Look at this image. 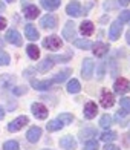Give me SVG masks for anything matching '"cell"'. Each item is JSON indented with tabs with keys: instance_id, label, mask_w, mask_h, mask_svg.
Here are the masks:
<instances>
[{
	"instance_id": "1",
	"label": "cell",
	"mask_w": 130,
	"mask_h": 150,
	"mask_svg": "<svg viewBox=\"0 0 130 150\" xmlns=\"http://www.w3.org/2000/svg\"><path fill=\"white\" fill-rule=\"evenodd\" d=\"M93 69H95V63L92 61V58H84L83 61V67H81V75L84 80H90L93 75Z\"/></svg>"
},
{
	"instance_id": "2",
	"label": "cell",
	"mask_w": 130,
	"mask_h": 150,
	"mask_svg": "<svg viewBox=\"0 0 130 150\" xmlns=\"http://www.w3.org/2000/svg\"><path fill=\"white\" fill-rule=\"evenodd\" d=\"M113 89H115V92L116 93H119V95H122V93H127L129 91H130V81L127 80V78H118L115 81V84H113Z\"/></svg>"
},
{
	"instance_id": "3",
	"label": "cell",
	"mask_w": 130,
	"mask_h": 150,
	"mask_svg": "<svg viewBox=\"0 0 130 150\" xmlns=\"http://www.w3.org/2000/svg\"><path fill=\"white\" fill-rule=\"evenodd\" d=\"M61 45H63V43H61L60 37H57V35H51V37H47L45 42H43V46L47 47V49H51V51H57V49H60Z\"/></svg>"
},
{
	"instance_id": "4",
	"label": "cell",
	"mask_w": 130,
	"mask_h": 150,
	"mask_svg": "<svg viewBox=\"0 0 130 150\" xmlns=\"http://www.w3.org/2000/svg\"><path fill=\"white\" fill-rule=\"evenodd\" d=\"M29 122V120H28V117H18V118H16L12 122H9V126H8V130L9 132H17V130H20L23 126H26Z\"/></svg>"
},
{
	"instance_id": "5",
	"label": "cell",
	"mask_w": 130,
	"mask_h": 150,
	"mask_svg": "<svg viewBox=\"0 0 130 150\" xmlns=\"http://www.w3.org/2000/svg\"><path fill=\"white\" fill-rule=\"evenodd\" d=\"M32 113H34V117L38 118V120H46L47 118V109L43 106V104H40V103H34L32 104Z\"/></svg>"
},
{
	"instance_id": "6",
	"label": "cell",
	"mask_w": 130,
	"mask_h": 150,
	"mask_svg": "<svg viewBox=\"0 0 130 150\" xmlns=\"http://www.w3.org/2000/svg\"><path fill=\"white\" fill-rule=\"evenodd\" d=\"M63 37L67 40V42H73L77 38V31H75V25L72 22H67L64 29H63Z\"/></svg>"
},
{
	"instance_id": "7",
	"label": "cell",
	"mask_w": 130,
	"mask_h": 150,
	"mask_svg": "<svg viewBox=\"0 0 130 150\" xmlns=\"http://www.w3.org/2000/svg\"><path fill=\"white\" fill-rule=\"evenodd\" d=\"M6 42H9L12 45H16V46H22L23 43V40H22V35L16 31V29H9L8 32H6Z\"/></svg>"
},
{
	"instance_id": "8",
	"label": "cell",
	"mask_w": 130,
	"mask_h": 150,
	"mask_svg": "<svg viewBox=\"0 0 130 150\" xmlns=\"http://www.w3.org/2000/svg\"><path fill=\"white\" fill-rule=\"evenodd\" d=\"M121 29H122V26H121V22L119 20H116V22H113L110 25V29H109V37H110V40H118V37L121 35Z\"/></svg>"
},
{
	"instance_id": "9",
	"label": "cell",
	"mask_w": 130,
	"mask_h": 150,
	"mask_svg": "<svg viewBox=\"0 0 130 150\" xmlns=\"http://www.w3.org/2000/svg\"><path fill=\"white\" fill-rule=\"evenodd\" d=\"M60 146L64 150H75L77 149V141H75L71 135H67V136H63V138L60 139Z\"/></svg>"
},
{
	"instance_id": "10",
	"label": "cell",
	"mask_w": 130,
	"mask_h": 150,
	"mask_svg": "<svg viewBox=\"0 0 130 150\" xmlns=\"http://www.w3.org/2000/svg\"><path fill=\"white\" fill-rule=\"evenodd\" d=\"M113 104H115V97H113V93L104 91V92L101 93V106L106 107V109H109V107H112Z\"/></svg>"
},
{
	"instance_id": "11",
	"label": "cell",
	"mask_w": 130,
	"mask_h": 150,
	"mask_svg": "<svg viewBox=\"0 0 130 150\" xmlns=\"http://www.w3.org/2000/svg\"><path fill=\"white\" fill-rule=\"evenodd\" d=\"M40 25H42L43 28H46V29H54L57 26V18H55V16L47 14V16H45L42 20H40Z\"/></svg>"
},
{
	"instance_id": "12",
	"label": "cell",
	"mask_w": 130,
	"mask_h": 150,
	"mask_svg": "<svg viewBox=\"0 0 130 150\" xmlns=\"http://www.w3.org/2000/svg\"><path fill=\"white\" fill-rule=\"evenodd\" d=\"M97 112H98V107H97V104H95L93 101L86 103V106H84V117L87 120L95 118V117H97Z\"/></svg>"
},
{
	"instance_id": "13",
	"label": "cell",
	"mask_w": 130,
	"mask_h": 150,
	"mask_svg": "<svg viewBox=\"0 0 130 150\" xmlns=\"http://www.w3.org/2000/svg\"><path fill=\"white\" fill-rule=\"evenodd\" d=\"M16 83V78L11 75H0V91L5 89H11Z\"/></svg>"
},
{
	"instance_id": "14",
	"label": "cell",
	"mask_w": 130,
	"mask_h": 150,
	"mask_svg": "<svg viewBox=\"0 0 130 150\" xmlns=\"http://www.w3.org/2000/svg\"><path fill=\"white\" fill-rule=\"evenodd\" d=\"M40 136H42V129L35 127V126L31 127L29 130H28V133H26V138H28L29 142H37L40 139Z\"/></svg>"
},
{
	"instance_id": "15",
	"label": "cell",
	"mask_w": 130,
	"mask_h": 150,
	"mask_svg": "<svg viewBox=\"0 0 130 150\" xmlns=\"http://www.w3.org/2000/svg\"><path fill=\"white\" fill-rule=\"evenodd\" d=\"M66 12L72 17H78V16H81V5L78 2H71L66 6Z\"/></svg>"
},
{
	"instance_id": "16",
	"label": "cell",
	"mask_w": 130,
	"mask_h": 150,
	"mask_svg": "<svg viewBox=\"0 0 130 150\" xmlns=\"http://www.w3.org/2000/svg\"><path fill=\"white\" fill-rule=\"evenodd\" d=\"M25 17L28 18V20H32V18H35V17H38V14H40V9L37 8L35 5H28V6H25Z\"/></svg>"
},
{
	"instance_id": "17",
	"label": "cell",
	"mask_w": 130,
	"mask_h": 150,
	"mask_svg": "<svg viewBox=\"0 0 130 150\" xmlns=\"http://www.w3.org/2000/svg\"><path fill=\"white\" fill-rule=\"evenodd\" d=\"M25 34H26V38L31 40V42L38 40V37H40V34H38V31L35 29V26H34V25H26L25 26Z\"/></svg>"
},
{
	"instance_id": "18",
	"label": "cell",
	"mask_w": 130,
	"mask_h": 150,
	"mask_svg": "<svg viewBox=\"0 0 130 150\" xmlns=\"http://www.w3.org/2000/svg\"><path fill=\"white\" fill-rule=\"evenodd\" d=\"M32 86H34V89H37V91H47V89H51V86H52V80H43V81L34 80Z\"/></svg>"
},
{
	"instance_id": "19",
	"label": "cell",
	"mask_w": 130,
	"mask_h": 150,
	"mask_svg": "<svg viewBox=\"0 0 130 150\" xmlns=\"http://www.w3.org/2000/svg\"><path fill=\"white\" fill-rule=\"evenodd\" d=\"M80 31H81V34H83V35L90 37L92 34H93V31H95L93 23H92V22H83V23H81V26H80Z\"/></svg>"
},
{
	"instance_id": "20",
	"label": "cell",
	"mask_w": 130,
	"mask_h": 150,
	"mask_svg": "<svg viewBox=\"0 0 130 150\" xmlns=\"http://www.w3.org/2000/svg\"><path fill=\"white\" fill-rule=\"evenodd\" d=\"M107 52H109V46L106 43H97V45H93V54L97 57H102V55H106Z\"/></svg>"
},
{
	"instance_id": "21",
	"label": "cell",
	"mask_w": 130,
	"mask_h": 150,
	"mask_svg": "<svg viewBox=\"0 0 130 150\" xmlns=\"http://www.w3.org/2000/svg\"><path fill=\"white\" fill-rule=\"evenodd\" d=\"M72 74L71 69H63V71H60L58 74H55V77L52 78V83H63V81L69 77V75Z\"/></svg>"
},
{
	"instance_id": "22",
	"label": "cell",
	"mask_w": 130,
	"mask_h": 150,
	"mask_svg": "<svg viewBox=\"0 0 130 150\" xmlns=\"http://www.w3.org/2000/svg\"><path fill=\"white\" fill-rule=\"evenodd\" d=\"M60 0H42V6L47 11H54L60 6Z\"/></svg>"
},
{
	"instance_id": "23",
	"label": "cell",
	"mask_w": 130,
	"mask_h": 150,
	"mask_svg": "<svg viewBox=\"0 0 130 150\" xmlns=\"http://www.w3.org/2000/svg\"><path fill=\"white\" fill-rule=\"evenodd\" d=\"M92 136H97V130H95V129L87 127V129H84V130L80 132V139L83 141V142L87 141L89 138H92Z\"/></svg>"
},
{
	"instance_id": "24",
	"label": "cell",
	"mask_w": 130,
	"mask_h": 150,
	"mask_svg": "<svg viewBox=\"0 0 130 150\" xmlns=\"http://www.w3.org/2000/svg\"><path fill=\"white\" fill-rule=\"evenodd\" d=\"M81 91V86H80V81L72 78L69 83H67V92L69 93H78Z\"/></svg>"
},
{
	"instance_id": "25",
	"label": "cell",
	"mask_w": 130,
	"mask_h": 150,
	"mask_svg": "<svg viewBox=\"0 0 130 150\" xmlns=\"http://www.w3.org/2000/svg\"><path fill=\"white\" fill-rule=\"evenodd\" d=\"M52 66H54V63H52V58H51V57H47L46 60H43L42 63L38 64L37 69H38L40 72H46V71H49Z\"/></svg>"
},
{
	"instance_id": "26",
	"label": "cell",
	"mask_w": 130,
	"mask_h": 150,
	"mask_svg": "<svg viewBox=\"0 0 130 150\" xmlns=\"http://www.w3.org/2000/svg\"><path fill=\"white\" fill-rule=\"evenodd\" d=\"M26 52H28V55L32 58V60H37L40 57V49L35 46V45H29L26 47Z\"/></svg>"
},
{
	"instance_id": "27",
	"label": "cell",
	"mask_w": 130,
	"mask_h": 150,
	"mask_svg": "<svg viewBox=\"0 0 130 150\" xmlns=\"http://www.w3.org/2000/svg\"><path fill=\"white\" fill-rule=\"evenodd\" d=\"M115 120L119 122L121 126H126L127 122H129V118H127V112H116V115H115Z\"/></svg>"
},
{
	"instance_id": "28",
	"label": "cell",
	"mask_w": 130,
	"mask_h": 150,
	"mask_svg": "<svg viewBox=\"0 0 130 150\" xmlns=\"http://www.w3.org/2000/svg\"><path fill=\"white\" fill-rule=\"evenodd\" d=\"M46 127H47V130H49V132H55V130H60V129L63 127V124H61L58 120H54V121H49V122H47Z\"/></svg>"
},
{
	"instance_id": "29",
	"label": "cell",
	"mask_w": 130,
	"mask_h": 150,
	"mask_svg": "<svg viewBox=\"0 0 130 150\" xmlns=\"http://www.w3.org/2000/svg\"><path fill=\"white\" fill-rule=\"evenodd\" d=\"M57 120L61 122V124H71L72 120H73V117H72L71 113H60Z\"/></svg>"
},
{
	"instance_id": "30",
	"label": "cell",
	"mask_w": 130,
	"mask_h": 150,
	"mask_svg": "<svg viewBox=\"0 0 130 150\" xmlns=\"http://www.w3.org/2000/svg\"><path fill=\"white\" fill-rule=\"evenodd\" d=\"M101 139L104 141V142H112L113 139H116V133L112 132V130H109V132H104L101 135Z\"/></svg>"
},
{
	"instance_id": "31",
	"label": "cell",
	"mask_w": 130,
	"mask_h": 150,
	"mask_svg": "<svg viewBox=\"0 0 130 150\" xmlns=\"http://www.w3.org/2000/svg\"><path fill=\"white\" fill-rule=\"evenodd\" d=\"M73 43H75V46L77 47H81V49H87V47H90V46H93L89 40H73Z\"/></svg>"
},
{
	"instance_id": "32",
	"label": "cell",
	"mask_w": 130,
	"mask_h": 150,
	"mask_svg": "<svg viewBox=\"0 0 130 150\" xmlns=\"http://www.w3.org/2000/svg\"><path fill=\"white\" fill-rule=\"evenodd\" d=\"M112 124V118L109 117V115H102L101 120H100V126L101 127H104V129H109Z\"/></svg>"
},
{
	"instance_id": "33",
	"label": "cell",
	"mask_w": 130,
	"mask_h": 150,
	"mask_svg": "<svg viewBox=\"0 0 130 150\" xmlns=\"http://www.w3.org/2000/svg\"><path fill=\"white\" fill-rule=\"evenodd\" d=\"M3 150H18V142L17 141H6L3 144Z\"/></svg>"
},
{
	"instance_id": "34",
	"label": "cell",
	"mask_w": 130,
	"mask_h": 150,
	"mask_svg": "<svg viewBox=\"0 0 130 150\" xmlns=\"http://www.w3.org/2000/svg\"><path fill=\"white\" fill-rule=\"evenodd\" d=\"M9 61H11V58H9L8 54H6L5 51H0V64L6 66V64H9Z\"/></svg>"
},
{
	"instance_id": "35",
	"label": "cell",
	"mask_w": 130,
	"mask_h": 150,
	"mask_svg": "<svg viewBox=\"0 0 130 150\" xmlns=\"http://www.w3.org/2000/svg\"><path fill=\"white\" fill-rule=\"evenodd\" d=\"M84 150H98V141L90 139L84 144Z\"/></svg>"
},
{
	"instance_id": "36",
	"label": "cell",
	"mask_w": 130,
	"mask_h": 150,
	"mask_svg": "<svg viewBox=\"0 0 130 150\" xmlns=\"http://www.w3.org/2000/svg\"><path fill=\"white\" fill-rule=\"evenodd\" d=\"M119 22H121V23H130V9H127V11H124V12H121Z\"/></svg>"
},
{
	"instance_id": "37",
	"label": "cell",
	"mask_w": 130,
	"mask_h": 150,
	"mask_svg": "<svg viewBox=\"0 0 130 150\" xmlns=\"http://www.w3.org/2000/svg\"><path fill=\"white\" fill-rule=\"evenodd\" d=\"M121 107L124 109V110L129 113L130 112V98L126 97V98H121Z\"/></svg>"
},
{
	"instance_id": "38",
	"label": "cell",
	"mask_w": 130,
	"mask_h": 150,
	"mask_svg": "<svg viewBox=\"0 0 130 150\" xmlns=\"http://www.w3.org/2000/svg\"><path fill=\"white\" fill-rule=\"evenodd\" d=\"M12 92H14L16 95H23V93H26V92H28V89H26V87L23 86H20V87H14V89H12Z\"/></svg>"
},
{
	"instance_id": "39",
	"label": "cell",
	"mask_w": 130,
	"mask_h": 150,
	"mask_svg": "<svg viewBox=\"0 0 130 150\" xmlns=\"http://www.w3.org/2000/svg\"><path fill=\"white\" fill-rule=\"evenodd\" d=\"M104 150H121V149H119V147H116V146H113V144H106Z\"/></svg>"
},
{
	"instance_id": "40",
	"label": "cell",
	"mask_w": 130,
	"mask_h": 150,
	"mask_svg": "<svg viewBox=\"0 0 130 150\" xmlns=\"http://www.w3.org/2000/svg\"><path fill=\"white\" fill-rule=\"evenodd\" d=\"M5 26H6V20L3 17H0V31L5 29Z\"/></svg>"
},
{
	"instance_id": "41",
	"label": "cell",
	"mask_w": 130,
	"mask_h": 150,
	"mask_svg": "<svg viewBox=\"0 0 130 150\" xmlns=\"http://www.w3.org/2000/svg\"><path fill=\"white\" fill-rule=\"evenodd\" d=\"M130 3V0H119V5H122V6H127Z\"/></svg>"
},
{
	"instance_id": "42",
	"label": "cell",
	"mask_w": 130,
	"mask_h": 150,
	"mask_svg": "<svg viewBox=\"0 0 130 150\" xmlns=\"http://www.w3.org/2000/svg\"><path fill=\"white\" fill-rule=\"evenodd\" d=\"M3 117H5V110H3V107L0 106V120H3Z\"/></svg>"
},
{
	"instance_id": "43",
	"label": "cell",
	"mask_w": 130,
	"mask_h": 150,
	"mask_svg": "<svg viewBox=\"0 0 130 150\" xmlns=\"http://www.w3.org/2000/svg\"><path fill=\"white\" fill-rule=\"evenodd\" d=\"M3 11H5V3L0 2V12H3Z\"/></svg>"
},
{
	"instance_id": "44",
	"label": "cell",
	"mask_w": 130,
	"mask_h": 150,
	"mask_svg": "<svg viewBox=\"0 0 130 150\" xmlns=\"http://www.w3.org/2000/svg\"><path fill=\"white\" fill-rule=\"evenodd\" d=\"M126 38H127V43L130 45V31L127 32V35H126Z\"/></svg>"
},
{
	"instance_id": "45",
	"label": "cell",
	"mask_w": 130,
	"mask_h": 150,
	"mask_svg": "<svg viewBox=\"0 0 130 150\" xmlns=\"http://www.w3.org/2000/svg\"><path fill=\"white\" fill-rule=\"evenodd\" d=\"M6 2H14V0H6Z\"/></svg>"
},
{
	"instance_id": "46",
	"label": "cell",
	"mask_w": 130,
	"mask_h": 150,
	"mask_svg": "<svg viewBox=\"0 0 130 150\" xmlns=\"http://www.w3.org/2000/svg\"><path fill=\"white\" fill-rule=\"evenodd\" d=\"M45 150H49V149H45Z\"/></svg>"
}]
</instances>
